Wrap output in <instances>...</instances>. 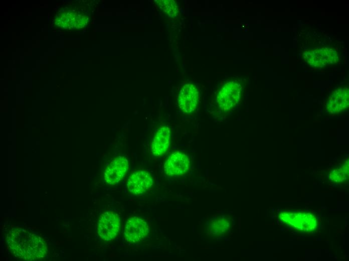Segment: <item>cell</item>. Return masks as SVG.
<instances>
[{"label": "cell", "instance_id": "obj_1", "mask_svg": "<svg viewBox=\"0 0 349 261\" xmlns=\"http://www.w3.org/2000/svg\"><path fill=\"white\" fill-rule=\"evenodd\" d=\"M10 250L17 258L34 260L47 254L46 242L37 234L22 229L14 230L8 235Z\"/></svg>", "mask_w": 349, "mask_h": 261}, {"label": "cell", "instance_id": "obj_2", "mask_svg": "<svg viewBox=\"0 0 349 261\" xmlns=\"http://www.w3.org/2000/svg\"><path fill=\"white\" fill-rule=\"evenodd\" d=\"M279 220L296 231L310 233L318 228V219L314 213L303 211H282L278 215Z\"/></svg>", "mask_w": 349, "mask_h": 261}, {"label": "cell", "instance_id": "obj_3", "mask_svg": "<svg viewBox=\"0 0 349 261\" xmlns=\"http://www.w3.org/2000/svg\"><path fill=\"white\" fill-rule=\"evenodd\" d=\"M242 88L241 84L237 81H229L225 83L217 96L219 108L226 111L235 106L240 99Z\"/></svg>", "mask_w": 349, "mask_h": 261}, {"label": "cell", "instance_id": "obj_4", "mask_svg": "<svg viewBox=\"0 0 349 261\" xmlns=\"http://www.w3.org/2000/svg\"><path fill=\"white\" fill-rule=\"evenodd\" d=\"M120 225L119 215L113 211H106L99 217L97 233L103 240L109 241L117 235Z\"/></svg>", "mask_w": 349, "mask_h": 261}, {"label": "cell", "instance_id": "obj_5", "mask_svg": "<svg viewBox=\"0 0 349 261\" xmlns=\"http://www.w3.org/2000/svg\"><path fill=\"white\" fill-rule=\"evenodd\" d=\"M190 162L184 153L175 152L167 158L164 164L166 174L170 177H180L185 174L189 170Z\"/></svg>", "mask_w": 349, "mask_h": 261}, {"label": "cell", "instance_id": "obj_6", "mask_svg": "<svg viewBox=\"0 0 349 261\" xmlns=\"http://www.w3.org/2000/svg\"><path fill=\"white\" fill-rule=\"evenodd\" d=\"M147 222L141 218L133 216L127 221L124 229V237L126 241L136 243L142 240L148 233Z\"/></svg>", "mask_w": 349, "mask_h": 261}, {"label": "cell", "instance_id": "obj_7", "mask_svg": "<svg viewBox=\"0 0 349 261\" xmlns=\"http://www.w3.org/2000/svg\"><path fill=\"white\" fill-rule=\"evenodd\" d=\"M199 99V93L196 86L191 83L185 84L178 97V105L186 113H190L196 109Z\"/></svg>", "mask_w": 349, "mask_h": 261}, {"label": "cell", "instance_id": "obj_8", "mask_svg": "<svg viewBox=\"0 0 349 261\" xmlns=\"http://www.w3.org/2000/svg\"><path fill=\"white\" fill-rule=\"evenodd\" d=\"M304 56L307 63L318 67L336 63L337 60V53L329 47L311 49L306 51Z\"/></svg>", "mask_w": 349, "mask_h": 261}, {"label": "cell", "instance_id": "obj_9", "mask_svg": "<svg viewBox=\"0 0 349 261\" xmlns=\"http://www.w3.org/2000/svg\"><path fill=\"white\" fill-rule=\"evenodd\" d=\"M129 166L127 159L123 156H119L112 160L108 165L104 172V179L109 184H117L123 178Z\"/></svg>", "mask_w": 349, "mask_h": 261}, {"label": "cell", "instance_id": "obj_10", "mask_svg": "<svg viewBox=\"0 0 349 261\" xmlns=\"http://www.w3.org/2000/svg\"><path fill=\"white\" fill-rule=\"evenodd\" d=\"M153 180L151 175L144 170H138L129 176L127 186L133 194H141L151 188Z\"/></svg>", "mask_w": 349, "mask_h": 261}, {"label": "cell", "instance_id": "obj_11", "mask_svg": "<svg viewBox=\"0 0 349 261\" xmlns=\"http://www.w3.org/2000/svg\"><path fill=\"white\" fill-rule=\"evenodd\" d=\"M348 88H339L335 90L328 97L326 108L331 114H338L348 109Z\"/></svg>", "mask_w": 349, "mask_h": 261}, {"label": "cell", "instance_id": "obj_12", "mask_svg": "<svg viewBox=\"0 0 349 261\" xmlns=\"http://www.w3.org/2000/svg\"><path fill=\"white\" fill-rule=\"evenodd\" d=\"M232 224V218L230 215L225 214L215 215L209 221L208 234L214 238L221 236L230 230Z\"/></svg>", "mask_w": 349, "mask_h": 261}, {"label": "cell", "instance_id": "obj_13", "mask_svg": "<svg viewBox=\"0 0 349 261\" xmlns=\"http://www.w3.org/2000/svg\"><path fill=\"white\" fill-rule=\"evenodd\" d=\"M170 130L167 126H162L156 132L151 143V152L154 156L164 154L169 146Z\"/></svg>", "mask_w": 349, "mask_h": 261}, {"label": "cell", "instance_id": "obj_14", "mask_svg": "<svg viewBox=\"0 0 349 261\" xmlns=\"http://www.w3.org/2000/svg\"><path fill=\"white\" fill-rule=\"evenodd\" d=\"M348 160H346L342 166L332 169L329 173V178L331 182L340 183L346 181L348 178Z\"/></svg>", "mask_w": 349, "mask_h": 261}, {"label": "cell", "instance_id": "obj_15", "mask_svg": "<svg viewBox=\"0 0 349 261\" xmlns=\"http://www.w3.org/2000/svg\"><path fill=\"white\" fill-rule=\"evenodd\" d=\"M159 9L170 18L176 17L179 14L177 2L173 0H156L154 1Z\"/></svg>", "mask_w": 349, "mask_h": 261}]
</instances>
